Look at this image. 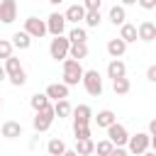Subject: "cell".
<instances>
[{
  "mask_svg": "<svg viewBox=\"0 0 156 156\" xmlns=\"http://www.w3.org/2000/svg\"><path fill=\"white\" fill-rule=\"evenodd\" d=\"M5 73H7V78H10V83L15 85V88H22L24 83H27V71L22 68V63H20V58L12 54L10 58H5Z\"/></svg>",
  "mask_w": 156,
  "mask_h": 156,
  "instance_id": "1",
  "label": "cell"
},
{
  "mask_svg": "<svg viewBox=\"0 0 156 156\" xmlns=\"http://www.w3.org/2000/svg\"><path fill=\"white\" fill-rule=\"evenodd\" d=\"M61 63H63V76H61L63 80H61V83H63V85H68V88H71V85H78V83H80V78H83V66H80V61L63 58Z\"/></svg>",
  "mask_w": 156,
  "mask_h": 156,
  "instance_id": "2",
  "label": "cell"
},
{
  "mask_svg": "<svg viewBox=\"0 0 156 156\" xmlns=\"http://www.w3.org/2000/svg\"><path fill=\"white\" fill-rule=\"evenodd\" d=\"M80 83H83V88H85V93H88V95H93V98H100V95H102V76H100L95 68L83 71Z\"/></svg>",
  "mask_w": 156,
  "mask_h": 156,
  "instance_id": "3",
  "label": "cell"
},
{
  "mask_svg": "<svg viewBox=\"0 0 156 156\" xmlns=\"http://www.w3.org/2000/svg\"><path fill=\"white\" fill-rule=\"evenodd\" d=\"M146 149H151V136L146 132H136L127 139V154H134V156H141Z\"/></svg>",
  "mask_w": 156,
  "mask_h": 156,
  "instance_id": "4",
  "label": "cell"
},
{
  "mask_svg": "<svg viewBox=\"0 0 156 156\" xmlns=\"http://www.w3.org/2000/svg\"><path fill=\"white\" fill-rule=\"evenodd\" d=\"M54 119H56V115H54V107L49 105V107H44V110H39V112H34L32 127H34V132H37V134H39V132H49V127L54 124Z\"/></svg>",
  "mask_w": 156,
  "mask_h": 156,
  "instance_id": "5",
  "label": "cell"
},
{
  "mask_svg": "<svg viewBox=\"0 0 156 156\" xmlns=\"http://www.w3.org/2000/svg\"><path fill=\"white\" fill-rule=\"evenodd\" d=\"M68 46H71V41L63 34L61 37H54L51 44H49V56L54 61H63V58H68Z\"/></svg>",
  "mask_w": 156,
  "mask_h": 156,
  "instance_id": "6",
  "label": "cell"
},
{
  "mask_svg": "<svg viewBox=\"0 0 156 156\" xmlns=\"http://www.w3.org/2000/svg\"><path fill=\"white\" fill-rule=\"evenodd\" d=\"M127 139H129V132H127L124 124L115 122V124L107 127V141H110L112 146H127Z\"/></svg>",
  "mask_w": 156,
  "mask_h": 156,
  "instance_id": "7",
  "label": "cell"
},
{
  "mask_svg": "<svg viewBox=\"0 0 156 156\" xmlns=\"http://www.w3.org/2000/svg\"><path fill=\"white\" fill-rule=\"evenodd\" d=\"M24 32H27L32 39H41V37L46 34V22L32 15V17H27V20H24Z\"/></svg>",
  "mask_w": 156,
  "mask_h": 156,
  "instance_id": "8",
  "label": "cell"
},
{
  "mask_svg": "<svg viewBox=\"0 0 156 156\" xmlns=\"http://www.w3.org/2000/svg\"><path fill=\"white\" fill-rule=\"evenodd\" d=\"M63 29H66V20H63V15H61V12H51V15L46 17V34H51V37H61Z\"/></svg>",
  "mask_w": 156,
  "mask_h": 156,
  "instance_id": "9",
  "label": "cell"
},
{
  "mask_svg": "<svg viewBox=\"0 0 156 156\" xmlns=\"http://www.w3.org/2000/svg\"><path fill=\"white\" fill-rule=\"evenodd\" d=\"M17 20V2L15 0H0V22L12 24Z\"/></svg>",
  "mask_w": 156,
  "mask_h": 156,
  "instance_id": "10",
  "label": "cell"
},
{
  "mask_svg": "<svg viewBox=\"0 0 156 156\" xmlns=\"http://www.w3.org/2000/svg\"><path fill=\"white\" fill-rule=\"evenodd\" d=\"M136 39H141V41H154V39H156V24H154L151 20L139 22V24H136Z\"/></svg>",
  "mask_w": 156,
  "mask_h": 156,
  "instance_id": "11",
  "label": "cell"
},
{
  "mask_svg": "<svg viewBox=\"0 0 156 156\" xmlns=\"http://www.w3.org/2000/svg\"><path fill=\"white\" fill-rule=\"evenodd\" d=\"M44 95L49 98V100H68V85H63V83H51V85H46V90H44Z\"/></svg>",
  "mask_w": 156,
  "mask_h": 156,
  "instance_id": "12",
  "label": "cell"
},
{
  "mask_svg": "<svg viewBox=\"0 0 156 156\" xmlns=\"http://www.w3.org/2000/svg\"><path fill=\"white\" fill-rule=\"evenodd\" d=\"M0 136H2V139H17V136H22V124L15 122V119L2 122V124H0Z\"/></svg>",
  "mask_w": 156,
  "mask_h": 156,
  "instance_id": "13",
  "label": "cell"
},
{
  "mask_svg": "<svg viewBox=\"0 0 156 156\" xmlns=\"http://www.w3.org/2000/svg\"><path fill=\"white\" fill-rule=\"evenodd\" d=\"M83 17H85V7H83L80 2L68 5V7H66V12H63V20H66V22H73V24L83 22Z\"/></svg>",
  "mask_w": 156,
  "mask_h": 156,
  "instance_id": "14",
  "label": "cell"
},
{
  "mask_svg": "<svg viewBox=\"0 0 156 156\" xmlns=\"http://www.w3.org/2000/svg\"><path fill=\"white\" fill-rule=\"evenodd\" d=\"M71 115H73V124H90V122H93V110H90L88 105L73 107Z\"/></svg>",
  "mask_w": 156,
  "mask_h": 156,
  "instance_id": "15",
  "label": "cell"
},
{
  "mask_svg": "<svg viewBox=\"0 0 156 156\" xmlns=\"http://www.w3.org/2000/svg\"><path fill=\"white\" fill-rule=\"evenodd\" d=\"M107 78H112V80H117V78H127V66H124V61L112 58V61L107 63Z\"/></svg>",
  "mask_w": 156,
  "mask_h": 156,
  "instance_id": "16",
  "label": "cell"
},
{
  "mask_svg": "<svg viewBox=\"0 0 156 156\" xmlns=\"http://www.w3.org/2000/svg\"><path fill=\"white\" fill-rule=\"evenodd\" d=\"M107 20H110L115 27H122V24L127 22V10H124L122 5H112L110 12H107Z\"/></svg>",
  "mask_w": 156,
  "mask_h": 156,
  "instance_id": "17",
  "label": "cell"
},
{
  "mask_svg": "<svg viewBox=\"0 0 156 156\" xmlns=\"http://www.w3.org/2000/svg\"><path fill=\"white\" fill-rule=\"evenodd\" d=\"M10 44H12V49L27 51V49L32 46V37H29V34L22 29V32H15V34H12V41H10Z\"/></svg>",
  "mask_w": 156,
  "mask_h": 156,
  "instance_id": "18",
  "label": "cell"
},
{
  "mask_svg": "<svg viewBox=\"0 0 156 156\" xmlns=\"http://www.w3.org/2000/svg\"><path fill=\"white\" fill-rule=\"evenodd\" d=\"M93 122H95L98 127L107 129L110 124H115V122H117V117H115V112H112V110H100V112L93 117Z\"/></svg>",
  "mask_w": 156,
  "mask_h": 156,
  "instance_id": "19",
  "label": "cell"
},
{
  "mask_svg": "<svg viewBox=\"0 0 156 156\" xmlns=\"http://www.w3.org/2000/svg\"><path fill=\"white\" fill-rule=\"evenodd\" d=\"M124 51H127V44H124L119 37H115V39H110V41H107V54H110L112 58L124 56Z\"/></svg>",
  "mask_w": 156,
  "mask_h": 156,
  "instance_id": "20",
  "label": "cell"
},
{
  "mask_svg": "<svg viewBox=\"0 0 156 156\" xmlns=\"http://www.w3.org/2000/svg\"><path fill=\"white\" fill-rule=\"evenodd\" d=\"M119 39H122L124 44H132V41H136V24H129V22H124V24L119 27Z\"/></svg>",
  "mask_w": 156,
  "mask_h": 156,
  "instance_id": "21",
  "label": "cell"
},
{
  "mask_svg": "<svg viewBox=\"0 0 156 156\" xmlns=\"http://www.w3.org/2000/svg\"><path fill=\"white\" fill-rule=\"evenodd\" d=\"M66 39H68L71 44H88V32H85L83 27H78V24H76V27L68 32V37H66Z\"/></svg>",
  "mask_w": 156,
  "mask_h": 156,
  "instance_id": "22",
  "label": "cell"
},
{
  "mask_svg": "<svg viewBox=\"0 0 156 156\" xmlns=\"http://www.w3.org/2000/svg\"><path fill=\"white\" fill-rule=\"evenodd\" d=\"M51 107H54V115H56L58 119H66V117H71V110H73L68 100H56Z\"/></svg>",
  "mask_w": 156,
  "mask_h": 156,
  "instance_id": "23",
  "label": "cell"
},
{
  "mask_svg": "<svg viewBox=\"0 0 156 156\" xmlns=\"http://www.w3.org/2000/svg\"><path fill=\"white\" fill-rule=\"evenodd\" d=\"M29 105H32V110H34V112H39V110L49 107V105H51V100H49L44 93H34V95L29 98Z\"/></svg>",
  "mask_w": 156,
  "mask_h": 156,
  "instance_id": "24",
  "label": "cell"
},
{
  "mask_svg": "<svg viewBox=\"0 0 156 156\" xmlns=\"http://www.w3.org/2000/svg\"><path fill=\"white\" fill-rule=\"evenodd\" d=\"M93 149H95V141H93V139H78L73 151H76L78 156H90V154H93Z\"/></svg>",
  "mask_w": 156,
  "mask_h": 156,
  "instance_id": "25",
  "label": "cell"
},
{
  "mask_svg": "<svg viewBox=\"0 0 156 156\" xmlns=\"http://www.w3.org/2000/svg\"><path fill=\"white\" fill-rule=\"evenodd\" d=\"M85 56H88V44H71V46H68V58L80 61V58H85Z\"/></svg>",
  "mask_w": 156,
  "mask_h": 156,
  "instance_id": "26",
  "label": "cell"
},
{
  "mask_svg": "<svg viewBox=\"0 0 156 156\" xmlns=\"http://www.w3.org/2000/svg\"><path fill=\"white\" fill-rule=\"evenodd\" d=\"M46 151H49V156H61V154L66 151V144H63V139H58V136L49 139V144H46Z\"/></svg>",
  "mask_w": 156,
  "mask_h": 156,
  "instance_id": "27",
  "label": "cell"
},
{
  "mask_svg": "<svg viewBox=\"0 0 156 156\" xmlns=\"http://www.w3.org/2000/svg\"><path fill=\"white\" fill-rule=\"evenodd\" d=\"M112 90H115V95H127V93L132 90L129 78H117V80H112Z\"/></svg>",
  "mask_w": 156,
  "mask_h": 156,
  "instance_id": "28",
  "label": "cell"
},
{
  "mask_svg": "<svg viewBox=\"0 0 156 156\" xmlns=\"http://www.w3.org/2000/svg\"><path fill=\"white\" fill-rule=\"evenodd\" d=\"M83 22H85V27H100V22H102V15H100V10H95V12H85Z\"/></svg>",
  "mask_w": 156,
  "mask_h": 156,
  "instance_id": "29",
  "label": "cell"
},
{
  "mask_svg": "<svg viewBox=\"0 0 156 156\" xmlns=\"http://www.w3.org/2000/svg\"><path fill=\"white\" fill-rule=\"evenodd\" d=\"M73 136L78 139H90V124H73Z\"/></svg>",
  "mask_w": 156,
  "mask_h": 156,
  "instance_id": "30",
  "label": "cell"
},
{
  "mask_svg": "<svg viewBox=\"0 0 156 156\" xmlns=\"http://www.w3.org/2000/svg\"><path fill=\"white\" fill-rule=\"evenodd\" d=\"M115 146L107 141V139H102V141H98L95 144V149H93V154H98V156H110V151H112Z\"/></svg>",
  "mask_w": 156,
  "mask_h": 156,
  "instance_id": "31",
  "label": "cell"
},
{
  "mask_svg": "<svg viewBox=\"0 0 156 156\" xmlns=\"http://www.w3.org/2000/svg\"><path fill=\"white\" fill-rule=\"evenodd\" d=\"M12 51H15V49H12V44H10L7 39H0V58H2V61H5V58H10V56H12Z\"/></svg>",
  "mask_w": 156,
  "mask_h": 156,
  "instance_id": "32",
  "label": "cell"
},
{
  "mask_svg": "<svg viewBox=\"0 0 156 156\" xmlns=\"http://www.w3.org/2000/svg\"><path fill=\"white\" fill-rule=\"evenodd\" d=\"M80 5L85 7V12H95V10H100V7H102V0H83Z\"/></svg>",
  "mask_w": 156,
  "mask_h": 156,
  "instance_id": "33",
  "label": "cell"
},
{
  "mask_svg": "<svg viewBox=\"0 0 156 156\" xmlns=\"http://www.w3.org/2000/svg\"><path fill=\"white\" fill-rule=\"evenodd\" d=\"M146 80L156 83V66H149V68H146Z\"/></svg>",
  "mask_w": 156,
  "mask_h": 156,
  "instance_id": "34",
  "label": "cell"
},
{
  "mask_svg": "<svg viewBox=\"0 0 156 156\" xmlns=\"http://www.w3.org/2000/svg\"><path fill=\"white\" fill-rule=\"evenodd\" d=\"M136 2H139L144 10H154V7H156V0H136Z\"/></svg>",
  "mask_w": 156,
  "mask_h": 156,
  "instance_id": "35",
  "label": "cell"
},
{
  "mask_svg": "<svg viewBox=\"0 0 156 156\" xmlns=\"http://www.w3.org/2000/svg\"><path fill=\"white\" fill-rule=\"evenodd\" d=\"M110 156H129V154H127V149H124V146H115V149L110 151Z\"/></svg>",
  "mask_w": 156,
  "mask_h": 156,
  "instance_id": "36",
  "label": "cell"
},
{
  "mask_svg": "<svg viewBox=\"0 0 156 156\" xmlns=\"http://www.w3.org/2000/svg\"><path fill=\"white\" fill-rule=\"evenodd\" d=\"M61 156H78V154H76V151H73V149H66V151H63V154H61Z\"/></svg>",
  "mask_w": 156,
  "mask_h": 156,
  "instance_id": "37",
  "label": "cell"
},
{
  "mask_svg": "<svg viewBox=\"0 0 156 156\" xmlns=\"http://www.w3.org/2000/svg\"><path fill=\"white\" fill-rule=\"evenodd\" d=\"M127 5H136V0H122V7H127Z\"/></svg>",
  "mask_w": 156,
  "mask_h": 156,
  "instance_id": "38",
  "label": "cell"
},
{
  "mask_svg": "<svg viewBox=\"0 0 156 156\" xmlns=\"http://www.w3.org/2000/svg\"><path fill=\"white\" fill-rule=\"evenodd\" d=\"M5 78H7V73H5V68H2V66H0V83H2V80H5Z\"/></svg>",
  "mask_w": 156,
  "mask_h": 156,
  "instance_id": "39",
  "label": "cell"
},
{
  "mask_svg": "<svg viewBox=\"0 0 156 156\" xmlns=\"http://www.w3.org/2000/svg\"><path fill=\"white\" fill-rule=\"evenodd\" d=\"M141 156H156V151H151V149H146V151H144Z\"/></svg>",
  "mask_w": 156,
  "mask_h": 156,
  "instance_id": "40",
  "label": "cell"
},
{
  "mask_svg": "<svg viewBox=\"0 0 156 156\" xmlns=\"http://www.w3.org/2000/svg\"><path fill=\"white\" fill-rule=\"evenodd\" d=\"M51 5H61V2H66V0H49Z\"/></svg>",
  "mask_w": 156,
  "mask_h": 156,
  "instance_id": "41",
  "label": "cell"
},
{
  "mask_svg": "<svg viewBox=\"0 0 156 156\" xmlns=\"http://www.w3.org/2000/svg\"><path fill=\"white\" fill-rule=\"evenodd\" d=\"M0 110H2V98H0Z\"/></svg>",
  "mask_w": 156,
  "mask_h": 156,
  "instance_id": "42",
  "label": "cell"
},
{
  "mask_svg": "<svg viewBox=\"0 0 156 156\" xmlns=\"http://www.w3.org/2000/svg\"><path fill=\"white\" fill-rule=\"evenodd\" d=\"M76 2H80V0H76Z\"/></svg>",
  "mask_w": 156,
  "mask_h": 156,
  "instance_id": "43",
  "label": "cell"
}]
</instances>
